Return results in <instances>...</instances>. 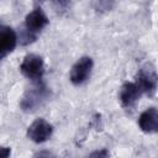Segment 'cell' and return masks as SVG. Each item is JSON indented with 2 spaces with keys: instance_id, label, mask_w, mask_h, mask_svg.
<instances>
[{
  "instance_id": "obj_1",
  "label": "cell",
  "mask_w": 158,
  "mask_h": 158,
  "mask_svg": "<svg viewBox=\"0 0 158 158\" xmlns=\"http://www.w3.org/2000/svg\"><path fill=\"white\" fill-rule=\"evenodd\" d=\"M20 72L32 81H40L44 74L43 58L33 53L27 54L20 64Z\"/></svg>"
},
{
  "instance_id": "obj_2",
  "label": "cell",
  "mask_w": 158,
  "mask_h": 158,
  "mask_svg": "<svg viewBox=\"0 0 158 158\" xmlns=\"http://www.w3.org/2000/svg\"><path fill=\"white\" fill-rule=\"evenodd\" d=\"M136 83L143 91V94L153 95L158 88V74L152 64H144L136 75Z\"/></svg>"
},
{
  "instance_id": "obj_3",
  "label": "cell",
  "mask_w": 158,
  "mask_h": 158,
  "mask_svg": "<svg viewBox=\"0 0 158 158\" xmlns=\"http://www.w3.org/2000/svg\"><path fill=\"white\" fill-rule=\"evenodd\" d=\"M93 59L88 56L79 58L74 65L70 69V74H69V79L72 81V84L74 85H81L83 83H85L91 73L93 69Z\"/></svg>"
},
{
  "instance_id": "obj_4",
  "label": "cell",
  "mask_w": 158,
  "mask_h": 158,
  "mask_svg": "<svg viewBox=\"0 0 158 158\" xmlns=\"http://www.w3.org/2000/svg\"><path fill=\"white\" fill-rule=\"evenodd\" d=\"M53 126L44 118L35 120L27 128V137L35 143H43L51 138Z\"/></svg>"
},
{
  "instance_id": "obj_5",
  "label": "cell",
  "mask_w": 158,
  "mask_h": 158,
  "mask_svg": "<svg viewBox=\"0 0 158 158\" xmlns=\"http://www.w3.org/2000/svg\"><path fill=\"white\" fill-rule=\"evenodd\" d=\"M143 91L141 90V88L138 86V84L135 83H125L121 89H120V94H118V100L121 102V106L125 109H130L132 106H135V104L139 100V98L142 96Z\"/></svg>"
},
{
  "instance_id": "obj_6",
  "label": "cell",
  "mask_w": 158,
  "mask_h": 158,
  "mask_svg": "<svg viewBox=\"0 0 158 158\" xmlns=\"http://www.w3.org/2000/svg\"><path fill=\"white\" fill-rule=\"evenodd\" d=\"M47 25H48V17L40 7L35 9L30 14H27V16L25 19V28L35 35L37 32L42 31Z\"/></svg>"
},
{
  "instance_id": "obj_7",
  "label": "cell",
  "mask_w": 158,
  "mask_h": 158,
  "mask_svg": "<svg viewBox=\"0 0 158 158\" xmlns=\"http://www.w3.org/2000/svg\"><path fill=\"white\" fill-rule=\"evenodd\" d=\"M17 44V35L9 26H1L0 30V56L5 58L10 54Z\"/></svg>"
},
{
  "instance_id": "obj_8",
  "label": "cell",
  "mask_w": 158,
  "mask_h": 158,
  "mask_svg": "<svg viewBox=\"0 0 158 158\" xmlns=\"http://www.w3.org/2000/svg\"><path fill=\"white\" fill-rule=\"evenodd\" d=\"M138 126L146 133H157L158 132V109L149 107L144 110L139 115Z\"/></svg>"
},
{
  "instance_id": "obj_9",
  "label": "cell",
  "mask_w": 158,
  "mask_h": 158,
  "mask_svg": "<svg viewBox=\"0 0 158 158\" xmlns=\"http://www.w3.org/2000/svg\"><path fill=\"white\" fill-rule=\"evenodd\" d=\"M44 96H46V90L42 86L41 88L38 86L35 90H30L22 98L21 107L25 111H32V110H35L36 106H38L41 104V101L43 100Z\"/></svg>"
},
{
  "instance_id": "obj_10",
  "label": "cell",
  "mask_w": 158,
  "mask_h": 158,
  "mask_svg": "<svg viewBox=\"0 0 158 158\" xmlns=\"http://www.w3.org/2000/svg\"><path fill=\"white\" fill-rule=\"evenodd\" d=\"M90 156H93V157H107L109 156V152L106 151V149H101V151H96V152H93Z\"/></svg>"
},
{
  "instance_id": "obj_11",
  "label": "cell",
  "mask_w": 158,
  "mask_h": 158,
  "mask_svg": "<svg viewBox=\"0 0 158 158\" xmlns=\"http://www.w3.org/2000/svg\"><path fill=\"white\" fill-rule=\"evenodd\" d=\"M1 149H2V152H4V157H5V158H7V157H9V154H10V148L4 147V148H1Z\"/></svg>"
}]
</instances>
